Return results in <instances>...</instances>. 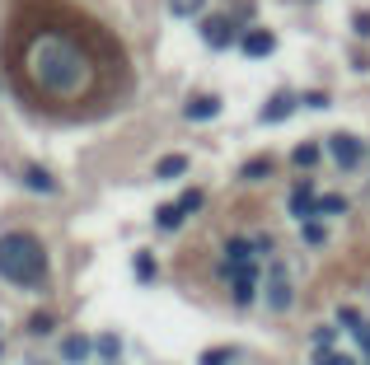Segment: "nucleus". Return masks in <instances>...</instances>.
Masks as SVG:
<instances>
[{"mask_svg":"<svg viewBox=\"0 0 370 365\" xmlns=\"http://www.w3.org/2000/svg\"><path fill=\"white\" fill-rule=\"evenodd\" d=\"M0 61L19 104L56 122L104 117L132 89L122 43L71 0H14Z\"/></svg>","mask_w":370,"mask_h":365,"instance_id":"nucleus-1","label":"nucleus"},{"mask_svg":"<svg viewBox=\"0 0 370 365\" xmlns=\"http://www.w3.org/2000/svg\"><path fill=\"white\" fill-rule=\"evenodd\" d=\"M0 281L19 290H47V248L28 230L0 235Z\"/></svg>","mask_w":370,"mask_h":365,"instance_id":"nucleus-2","label":"nucleus"},{"mask_svg":"<svg viewBox=\"0 0 370 365\" xmlns=\"http://www.w3.org/2000/svg\"><path fill=\"white\" fill-rule=\"evenodd\" d=\"M263 300H267V309H277V314H286L295 305V286H291V267L281 258H272L263 267Z\"/></svg>","mask_w":370,"mask_h":365,"instance_id":"nucleus-3","label":"nucleus"},{"mask_svg":"<svg viewBox=\"0 0 370 365\" xmlns=\"http://www.w3.org/2000/svg\"><path fill=\"white\" fill-rule=\"evenodd\" d=\"M220 276L230 281V295L235 305H253V286L263 281V262H225Z\"/></svg>","mask_w":370,"mask_h":365,"instance_id":"nucleus-4","label":"nucleus"},{"mask_svg":"<svg viewBox=\"0 0 370 365\" xmlns=\"http://www.w3.org/2000/svg\"><path fill=\"white\" fill-rule=\"evenodd\" d=\"M328 155L338 169H356L361 159H366V145H361V136H351V131H338V136H328Z\"/></svg>","mask_w":370,"mask_h":365,"instance_id":"nucleus-5","label":"nucleus"},{"mask_svg":"<svg viewBox=\"0 0 370 365\" xmlns=\"http://www.w3.org/2000/svg\"><path fill=\"white\" fill-rule=\"evenodd\" d=\"M202 38H207V47L225 52V47L239 38V24L230 19V14H211V19H202Z\"/></svg>","mask_w":370,"mask_h":365,"instance_id":"nucleus-6","label":"nucleus"},{"mask_svg":"<svg viewBox=\"0 0 370 365\" xmlns=\"http://www.w3.org/2000/svg\"><path fill=\"white\" fill-rule=\"evenodd\" d=\"M286 211H291L295 220H314L319 215V187L314 182H295L291 197H286Z\"/></svg>","mask_w":370,"mask_h":365,"instance_id":"nucleus-7","label":"nucleus"},{"mask_svg":"<svg viewBox=\"0 0 370 365\" xmlns=\"http://www.w3.org/2000/svg\"><path fill=\"white\" fill-rule=\"evenodd\" d=\"M19 178H24V187H28V192H38V197H56V192H61L56 174H52V169H43V164H28Z\"/></svg>","mask_w":370,"mask_h":365,"instance_id":"nucleus-8","label":"nucleus"},{"mask_svg":"<svg viewBox=\"0 0 370 365\" xmlns=\"http://www.w3.org/2000/svg\"><path fill=\"white\" fill-rule=\"evenodd\" d=\"M295 108H300V94H295V89H277L263 104V122H286Z\"/></svg>","mask_w":370,"mask_h":365,"instance_id":"nucleus-9","label":"nucleus"},{"mask_svg":"<svg viewBox=\"0 0 370 365\" xmlns=\"http://www.w3.org/2000/svg\"><path fill=\"white\" fill-rule=\"evenodd\" d=\"M183 117L187 122H211V117H220V99L216 94H192L183 104Z\"/></svg>","mask_w":370,"mask_h":365,"instance_id":"nucleus-10","label":"nucleus"},{"mask_svg":"<svg viewBox=\"0 0 370 365\" xmlns=\"http://www.w3.org/2000/svg\"><path fill=\"white\" fill-rule=\"evenodd\" d=\"M89 356H94V338H84V333L61 338V361H66V365H84Z\"/></svg>","mask_w":370,"mask_h":365,"instance_id":"nucleus-11","label":"nucleus"},{"mask_svg":"<svg viewBox=\"0 0 370 365\" xmlns=\"http://www.w3.org/2000/svg\"><path fill=\"white\" fill-rule=\"evenodd\" d=\"M239 47H244V56H253V61H258V56H272V52H277V38H272L267 28H248Z\"/></svg>","mask_w":370,"mask_h":365,"instance_id":"nucleus-12","label":"nucleus"},{"mask_svg":"<svg viewBox=\"0 0 370 365\" xmlns=\"http://www.w3.org/2000/svg\"><path fill=\"white\" fill-rule=\"evenodd\" d=\"M319 159H323V145H319V141H300V145L291 150V164H295V169H305V174L314 169Z\"/></svg>","mask_w":370,"mask_h":365,"instance_id":"nucleus-13","label":"nucleus"},{"mask_svg":"<svg viewBox=\"0 0 370 365\" xmlns=\"http://www.w3.org/2000/svg\"><path fill=\"white\" fill-rule=\"evenodd\" d=\"M183 220H187V215L178 211V202H169V207H159V211H155V230H164V235H174Z\"/></svg>","mask_w":370,"mask_h":365,"instance_id":"nucleus-14","label":"nucleus"},{"mask_svg":"<svg viewBox=\"0 0 370 365\" xmlns=\"http://www.w3.org/2000/svg\"><path fill=\"white\" fill-rule=\"evenodd\" d=\"M300 244H310V248H319V244H328V225L323 220H300Z\"/></svg>","mask_w":370,"mask_h":365,"instance_id":"nucleus-15","label":"nucleus"},{"mask_svg":"<svg viewBox=\"0 0 370 365\" xmlns=\"http://www.w3.org/2000/svg\"><path fill=\"white\" fill-rule=\"evenodd\" d=\"M132 267H136V281H141V286H150V281H155V272H159V262L150 258L146 248H141V253L132 258Z\"/></svg>","mask_w":370,"mask_h":365,"instance_id":"nucleus-16","label":"nucleus"},{"mask_svg":"<svg viewBox=\"0 0 370 365\" xmlns=\"http://www.w3.org/2000/svg\"><path fill=\"white\" fill-rule=\"evenodd\" d=\"M323 215H347L343 192H319V220H323Z\"/></svg>","mask_w":370,"mask_h":365,"instance_id":"nucleus-17","label":"nucleus"},{"mask_svg":"<svg viewBox=\"0 0 370 365\" xmlns=\"http://www.w3.org/2000/svg\"><path fill=\"white\" fill-rule=\"evenodd\" d=\"M94 356H104V361H117V356H122V338H117V333H104V338H94Z\"/></svg>","mask_w":370,"mask_h":365,"instance_id":"nucleus-18","label":"nucleus"},{"mask_svg":"<svg viewBox=\"0 0 370 365\" xmlns=\"http://www.w3.org/2000/svg\"><path fill=\"white\" fill-rule=\"evenodd\" d=\"M333 328H338V333H361V328H366V318H361V314L351 309V305H343V309H338V318H333Z\"/></svg>","mask_w":370,"mask_h":365,"instance_id":"nucleus-19","label":"nucleus"},{"mask_svg":"<svg viewBox=\"0 0 370 365\" xmlns=\"http://www.w3.org/2000/svg\"><path fill=\"white\" fill-rule=\"evenodd\" d=\"M183 169H187V155H164L155 164V178H178Z\"/></svg>","mask_w":370,"mask_h":365,"instance_id":"nucleus-20","label":"nucleus"},{"mask_svg":"<svg viewBox=\"0 0 370 365\" xmlns=\"http://www.w3.org/2000/svg\"><path fill=\"white\" fill-rule=\"evenodd\" d=\"M272 169H277V164H272V159H248V164H244V169H239V178H272Z\"/></svg>","mask_w":370,"mask_h":365,"instance_id":"nucleus-21","label":"nucleus"},{"mask_svg":"<svg viewBox=\"0 0 370 365\" xmlns=\"http://www.w3.org/2000/svg\"><path fill=\"white\" fill-rule=\"evenodd\" d=\"M202 202H207V192H202V187H187L183 197H178V211L192 215V211H202Z\"/></svg>","mask_w":370,"mask_h":365,"instance_id":"nucleus-22","label":"nucleus"},{"mask_svg":"<svg viewBox=\"0 0 370 365\" xmlns=\"http://www.w3.org/2000/svg\"><path fill=\"white\" fill-rule=\"evenodd\" d=\"M310 342H314V351H333L338 346V328H314Z\"/></svg>","mask_w":370,"mask_h":365,"instance_id":"nucleus-23","label":"nucleus"},{"mask_svg":"<svg viewBox=\"0 0 370 365\" xmlns=\"http://www.w3.org/2000/svg\"><path fill=\"white\" fill-rule=\"evenodd\" d=\"M277 253V239L272 235H253V258H272Z\"/></svg>","mask_w":370,"mask_h":365,"instance_id":"nucleus-24","label":"nucleus"},{"mask_svg":"<svg viewBox=\"0 0 370 365\" xmlns=\"http://www.w3.org/2000/svg\"><path fill=\"white\" fill-rule=\"evenodd\" d=\"M230 361H235V346H216L202 356V365H230Z\"/></svg>","mask_w":370,"mask_h":365,"instance_id":"nucleus-25","label":"nucleus"},{"mask_svg":"<svg viewBox=\"0 0 370 365\" xmlns=\"http://www.w3.org/2000/svg\"><path fill=\"white\" fill-rule=\"evenodd\" d=\"M314 365H356V361L343 356V351H314Z\"/></svg>","mask_w":370,"mask_h":365,"instance_id":"nucleus-26","label":"nucleus"},{"mask_svg":"<svg viewBox=\"0 0 370 365\" xmlns=\"http://www.w3.org/2000/svg\"><path fill=\"white\" fill-rule=\"evenodd\" d=\"M52 314H33V318H28V333H52Z\"/></svg>","mask_w":370,"mask_h":365,"instance_id":"nucleus-27","label":"nucleus"},{"mask_svg":"<svg viewBox=\"0 0 370 365\" xmlns=\"http://www.w3.org/2000/svg\"><path fill=\"white\" fill-rule=\"evenodd\" d=\"M169 5H174V14H197V10H202V0H169Z\"/></svg>","mask_w":370,"mask_h":365,"instance_id":"nucleus-28","label":"nucleus"},{"mask_svg":"<svg viewBox=\"0 0 370 365\" xmlns=\"http://www.w3.org/2000/svg\"><path fill=\"white\" fill-rule=\"evenodd\" d=\"M356 342H361V356H366V361H370V323H366V328H361V333H356Z\"/></svg>","mask_w":370,"mask_h":365,"instance_id":"nucleus-29","label":"nucleus"}]
</instances>
